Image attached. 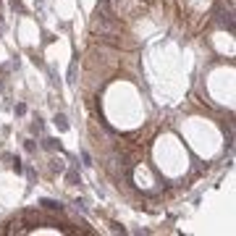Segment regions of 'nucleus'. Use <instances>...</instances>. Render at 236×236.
<instances>
[{
    "label": "nucleus",
    "instance_id": "7ed1b4c3",
    "mask_svg": "<svg viewBox=\"0 0 236 236\" xmlns=\"http://www.w3.org/2000/svg\"><path fill=\"white\" fill-rule=\"evenodd\" d=\"M55 126H58L60 131H66V129H68V121H66V116H55Z\"/></svg>",
    "mask_w": 236,
    "mask_h": 236
},
{
    "label": "nucleus",
    "instance_id": "f257e3e1",
    "mask_svg": "<svg viewBox=\"0 0 236 236\" xmlns=\"http://www.w3.org/2000/svg\"><path fill=\"white\" fill-rule=\"evenodd\" d=\"M39 207H42V210H50V213H63V205H60V202H52V199H39Z\"/></svg>",
    "mask_w": 236,
    "mask_h": 236
},
{
    "label": "nucleus",
    "instance_id": "39448f33",
    "mask_svg": "<svg viewBox=\"0 0 236 236\" xmlns=\"http://www.w3.org/2000/svg\"><path fill=\"white\" fill-rule=\"evenodd\" d=\"M81 160H84V165H92V157H89V152H81Z\"/></svg>",
    "mask_w": 236,
    "mask_h": 236
},
{
    "label": "nucleus",
    "instance_id": "f03ea898",
    "mask_svg": "<svg viewBox=\"0 0 236 236\" xmlns=\"http://www.w3.org/2000/svg\"><path fill=\"white\" fill-rule=\"evenodd\" d=\"M42 147H47V150H60L58 139H42Z\"/></svg>",
    "mask_w": 236,
    "mask_h": 236
},
{
    "label": "nucleus",
    "instance_id": "20e7f679",
    "mask_svg": "<svg viewBox=\"0 0 236 236\" xmlns=\"http://www.w3.org/2000/svg\"><path fill=\"white\" fill-rule=\"evenodd\" d=\"M24 147H26V152H34V150H37V147H34V142H32V139H26V144H24Z\"/></svg>",
    "mask_w": 236,
    "mask_h": 236
}]
</instances>
